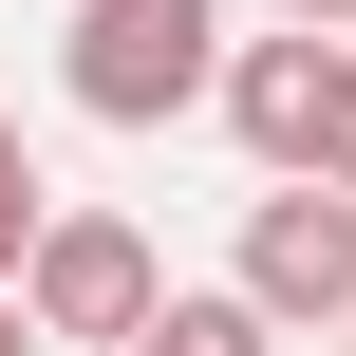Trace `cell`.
<instances>
[{"label":"cell","mask_w":356,"mask_h":356,"mask_svg":"<svg viewBox=\"0 0 356 356\" xmlns=\"http://www.w3.org/2000/svg\"><path fill=\"white\" fill-rule=\"evenodd\" d=\"M150 300H169V263H150L131 207H56L38 263H19V319H38L56 356H131V338H150Z\"/></svg>","instance_id":"7a4b0ae2"},{"label":"cell","mask_w":356,"mask_h":356,"mask_svg":"<svg viewBox=\"0 0 356 356\" xmlns=\"http://www.w3.org/2000/svg\"><path fill=\"white\" fill-rule=\"evenodd\" d=\"M263 19H319V38H356V0H263Z\"/></svg>","instance_id":"ba28073f"},{"label":"cell","mask_w":356,"mask_h":356,"mask_svg":"<svg viewBox=\"0 0 356 356\" xmlns=\"http://www.w3.org/2000/svg\"><path fill=\"white\" fill-rule=\"evenodd\" d=\"M244 0H75V38H56V94L94 113V131H188L207 94H225V38Z\"/></svg>","instance_id":"6da1fadb"},{"label":"cell","mask_w":356,"mask_h":356,"mask_svg":"<svg viewBox=\"0 0 356 356\" xmlns=\"http://www.w3.org/2000/svg\"><path fill=\"white\" fill-rule=\"evenodd\" d=\"M131 356H282V319H263L244 282H169V300H150V338H131Z\"/></svg>","instance_id":"5b68a950"},{"label":"cell","mask_w":356,"mask_h":356,"mask_svg":"<svg viewBox=\"0 0 356 356\" xmlns=\"http://www.w3.org/2000/svg\"><path fill=\"white\" fill-rule=\"evenodd\" d=\"M38 225H56V169H38V131H19V113H0V282H19V263H38Z\"/></svg>","instance_id":"8992f818"},{"label":"cell","mask_w":356,"mask_h":356,"mask_svg":"<svg viewBox=\"0 0 356 356\" xmlns=\"http://www.w3.org/2000/svg\"><path fill=\"white\" fill-rule=\"evenodd\" d=\"M338 56L356 38H319V19H263L244 56H225V131H244V169H319V113H338Z\"/></svg>","instance_id":"277c9868"},{"label":"cell","mask_w":356,"mask_h":356,"mask_svg":"<svg viewBox=\"0 0 356 356\" xmlns=\"http://www.w3.org/2000/svg\"><path fill=\"white\" fill-rule=\"evenodd\" d=\"M225 282H244L282 338H338V319H356V188H319V169H263V188H244V244H225Z\"/></svg>","instance_id":"3957f363"},{"label":"cell","mask_w":356,"mask_h":356,"mask_svg":"<svg viewBox=\"0 0 356 356\" xmlns=\"http://www.w3.org/2000/svg\"><path fill=\"white\" fill-rule=\"evenodd\" d=\"M319 188H356V56H338V113H319Z\"/></svg>","instance_id":"52a82bcc"},{"label":"cell","mask_w":356,"mask_h":356,"mask_svg":"<svg viewBox=\"0 0 356 356\" xmlns=\"http://www.w3.org/2000/svg\"><path fill=\"white\" fill-rule=\"evenodd\" d=\"M338 356H356V319H338Z\"/></svg>","instance_id":"30bf717a"},{"label":"cell","mask_w":356,"mask_h":356,"mask_svg":"<svg viewBox=\"0 0 356 356\" xmlns=\"http://www.w3.org/2000/svg\"><path fill=\"white\" fill-rule=\"evenodd\" d=\"M0 356H56V338H38V319H19V282H0Z\"/></svg>","instance_id":"9c48e42d"}]
</instances>
